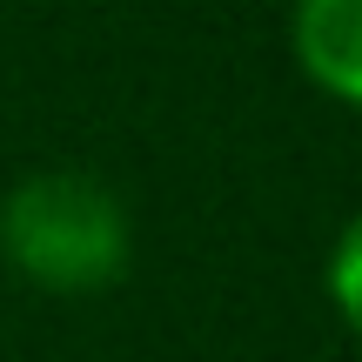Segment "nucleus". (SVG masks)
<instances>
[{"mask_svg": "<svg viewBox=\"0 0 362 362\" xmlns=\"http://www.w3.org/2000/svg\"><path fill=\"white\" fill-rule=\"evenodd\" d=\"M0 262L40 296H101L134 262L128 202L101 175L34 168L0 194Z\"/></svg>", "mask_w": 362, "mask_h": 362, "instance_id": "1", "label": "nucleus"}, {"mask_svg": "<svg viewBox=\"0 0 362 362\" xmlns=\"http://www.w3.org/2000/svg\"><path fill=\"white\" fill-rule=\"evenodd\" d=\"M288 54L315 94L362 107V0H288Z\"/></svg>", "mask_w": 362, "mask_h": 362, "instance_id": "2", "label": "nucleus"}, {"mask_svg": "<svg viewBox=\"0 0 362 362\" xmlns=\"http://www.w3.org/2000/svg\"><path fill=\"white\" fill-rule=\"evenodd\" d=\"M322 288L329 302H336V315L362 336V208L336 228V242H329V262H322Z\"/></svg>", "mask_w": 362, "mask_h": 362, "instance_id": "3", "label": "nucleus"}]
</instances>
